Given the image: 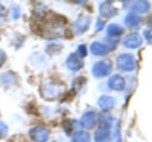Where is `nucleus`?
I'll return each mask as SVG.
<instances>
[{
    "label": "nucleus",
    "mask_w": 152,
    "mask_h": 142,
    "mask_svg": "<svg viewBox=\"0 0 152 142\" xmlns=\"http://www.w3.org/2000/svg\"><path fill=\"white\" fill-rule=\"evenodd\" d=\"M113 69L112 62L108 59L98 62L92 68V74L96 78H103L111 72Z\"/></svg>",
    "instance_id": "20e7f679"
},
{
    "label": "nucleus",
    "mask_w": 152,
    "mask_h": 142,
    "mask_svg": "<svg viewBox=\"0 0 152 142\" xmlns=\"http://www.w3.org/2000/svg\"><path fill=\"white\" fill-rule=\"evenodd\" d=\"M30 136L35 142H46L49 138V131L43 127H36L31 130Z\"/></svg>",
    "instance_id": "0eeeda50"
},
{
    "label": "nucleus",
    "mask_w": 152,
    "mask_h": 142,
    "mask_svg": "<svg viewBox=\"0 0 152 142\" xmlns=\"http://www.w3.org/2000/svg\"><path fill=\"white\" fill-rule=\"evenodd\" d=\"M116 64L119 69L124 71H132L136 67L134 57L129 53H123L117 56Z\"/></svg>",
    "instance_id": "39448f33"
},
{
    "label": "nucleus",
    "mask_w": 152,
    "mask_h": 142,
    "mask_svg": "<svg viewBox=\"0 0 152 142\" xmlns=\"http://www.w3.org/2000/svg\"><path fill=\"white\" fill-rule=\"evenodd\" d=\"M108 87L114 90L121 91L126 87V81L124 78L119 74L112 75L108 80Z\"/></svg>",
    "instance_id": "9b49d317"
},
{
    "label": "nucleus",
    "mask_w": 152,
    "mask_h": 142,
    "mask_svg": "<svg viewBox=\"0 0 152 142\" xmlns=\"http://www.w3.org/2000/svg\"><path fill=\"white\" fill-rule=\"evenodd\" d=\"M42 94L44 97L47 99H53L59 96L64 92V87L62 84L54 81H46L43 84Z\"/></svg>",
    "instance_id": "f03ea898"
},
{
    "label": "nucleus",
    "mask_w": 152,
    "mask_h": 142,
    "mask_svg": "<svg viewBox=\"0 0 152 142\" xmlns=\"http://www.w3.org/2000/svg\"><path fill=\"white\" fill-rule=\"evenodd\" d=\"M78 53L79 56L80 57H86L88 54L87 49H86V47L84 45V44H81L78 47Z\"/></svg>",
    "instance_id": "412c9836"
},
{
    "label": "nucleus",
    "mask_w": 152,
    "mask_h": 142,
    "mask_svg": "<svg viewBox=\"0 0 152 142\" xmlns=\"http://www.w3.org/2000/svg\"><path fill=\"white\" fill-rule=\"evenodd\" d=\"M42 33L47 38H56L65 34V25L59 19H49L42 25Z\"/></svg>",
    "instance_id": "f257e3e1"
},
{
    "label": "nucleus",
    "mask_w": 152,
    "mask_h": 142,
    "mask_svg": "<svg viewBox=\"0 0 152 142\" xmlns=\"http://www.w3.org/2000/svg\"><path fill=\"white\" fill-rule=\"evenodd\" d=\"M91 25V18L87 15L79 17L72 25V29L76 35H81L88 30Z\"/></svg>",
    "instance_id": "423d86ee"
},
{
    "label": "nucleus",
    "mask_w": 152,
    "mask_h": 142,
    "mask_svg": "<svg viewBox=\"0 0 152 142\" xmlns=\"http://www.w3.org/2000/svg\"><path fill=\"white\" fill-rule=\"evenodd\" d=\"M71 142H91V136L87 132H77L73 135Z\"/></svg>",
    "instance_id": "f3484780"
},
{
    "label": "nucleus",
    "mask_w": 152,
    "mask_h": 142,
    "mask_svg": "<svg viewBox=\"0 0 152 142\" xmlns=\"http://www.w3.org/2000/svg\"><path fill=\"white\" fill-rule=\"evenodd\" d=\"M116 104V100L114 97L104 95L98 100V104L104 111H108L112 109Z\"/></svg>",
    "instance_id": "4468645a"
},
{
    "label": "nucleus",
    "mask_w": 152,
    "mask_h": 142,
    "mask_svg": "<svg viewBox=\"0 0 152 142\" xmlns=\"http://www.w3.org/2000/svg\"><path fill=\"white\" fill-rule=\"evenodd\" d=\"M99 13L105 18H111L117 13V9L111 4L110 1H105L99 6Z\"/></svg>",
    "instance_id": "f8f14e48"
},
{
    "label": "nucleus",
    "mask_w": 152,
    "mask_h": 142,
    "mask_svg": "<svg viewBox=\"0 0 152 142\" xmlns=\"http://www.w3.org/2000/svg\"><path fill=\"white\" fill-rule=\"evenodd\" d=\"M90 50L95 56H105L110 51V47L99 41H94L91 44Z\"/></svg>",
    "instance_id": "ddd939ff"
},
{
    "label": "nucleus",
    "mask_w": 152,
    "mask_h": 142,
    "mask_svg": "<svg viewBox=\"0 0 152 142\" xmlns=\"http://www.w3.org/2000/svg\"><path fill=\"white\" fill-rule=\"evenodd\" d=\"M133 9L137 13H147L150 9V4L147 1H137L134 5Z\"/></svg>",
    "instance_id": "a211bd4d"
},
{
    "label": "nucleus",
    "mask_w": 152,
    "mask_h": 142,
    "mask_svg": "<svg viewBox=\"0 0 152 142\" xmlns=\"http://www.w3.org/2000/svg\"><path fill=\"white\" fill-rule=\"evenodd\" d=\"M123 33H124V29L118 25L111 24L107 28V34L109 36H120Z\"/></svg>",
    "instance_id": "dca6fc26"
},
{
    "label": "nucleus",
    "mask_w": 152,
    "mask_h": 142,
    "mask_svg": "<svg viewBox=\"0 0 152 142\" xmlns=\"http://www.w3.org/2000/svg\"><path fill=\"white\" fill-rule=\"evenodd\" d=\"M8 127L4 122L0 121V138H4L7 135Z\"/></svg>",
    "instance_id": "aec40b11"
},
{
    "label": "nucleus",
    "mask_w": 152,
    "mask_h": 142,
    "mask_svg": "<svg viewBox=\"0 0 152 142\" xmlns=\"http://www.w3.org/2000/svg\"><path fill=\"white\" fill-rule=\"evenodd\" d=\"M112 121L107 120L99 126L94 135L95 142H109L111 141Z\"/></svg>",
    "instance_id": "7ed1b4c3"
},
{
    "label": "nucleus",
    "mask_w": 152,
    "mask_h": 142,
    "mask_svg": "<svg viewBox=\"0 0 152 142\" xmlns=\"http://www.w3.org/2000/svg\"><path fill=\"white\" fill-rule=\"evenodd\" d=\"M4 60H5V54L4 52L1 51L0 52V65L4 62Z\"/></svg>",
    "instance_id": "b1692460"
},
{
    "label": "nucleus",
    "mask_w": 152,
    "mask_h": 142,
    "mask_svg": "<svg viewBox=\"0 0 152 142\" xmlns=\"http://www.w3.org/2000/svg\"><path fill=\"white\" fill-rule=\"evenodd\" d=\"M11 10H12V16H13V18L14 19H19V16L21 15V10L20 8L18 5H16V4H13L11 7Z\"/></svg>",
    "instance_id": "6ab92c4d"
},
{
    "label": "nucleus",
    "mask_w": 152,
    "mask_h": 142,
    "mask_svg": "<svg viewBox=\"0 0 152 142\" xmlns=\"http://www.w3.org/2000/svg\"><path fill=\"white\" fill-rule=\"evenodd\" d=\"M142 37L137 33H131L126 36L123 41V45L131 49L137 48L142 44Z\"/></svg>",
    "instance_id": "1a4fd4ad"
},
{
    "label": "nucleus",
    "mask_w": 152,
    "mask_h": 142,
    "mask_svg": "<svg viewBox=\"0 0 152 142\" xmlns=\"http://www.w3.org/2000/svg\"><path fill=\"white\" fill-rule=\"evenodd\" d=\"M96 121H97V117L96 114L94 112H87L82 116L80 120V124L84 128L86 129H92L96 126Z\"/></svg>",
    "instance_id": "9d476101"
},
{
    "label": "nucleus",
    "mask_w": 152,
    "mask_h": 142,
    "mask_svg": "<svg viewBox=\"0 0 152 142\" xmlns=\"http://www.w3.org/2000/svg\"><path fill=\"white\" fill-rule=\"evenodd\" d=\"M144 36H145V39L147 40L148 44H151V29H147L144 31Z\"/></svg>",
    "instance_id": "4be33fe9"
},
{
    "label": "nucleus",
    "mask_w": 152,
    "mask_h": 142,
    "mask_svg": "<svg viewBox=\"0 0 152 142\" xmlns=\"http://www.w3.org/2000/svg\"><path fill=\"white\" fill-rule=\"evenodd\" d=\"M104 28V22H102L101 19H98L97 23L96 25V31H100L103 29Z\"/></svg>",
    "instance_id": "5701e85b"
},
{
    "label": "nucleus",
    "mask_w": 152,
    "mask_h": 142,
    "mask_svg": "<svg viewBox=\"0 0 152 142\" xmlns=\"http://www.w3.org/2000/svg\"><path fill=\"white\" fill-rule=\"evenodd\" d=\"M142 23V19L134 13H130L126 16L125 19V24L129 28H137Z\"/></svg>",
    "instance_id": "2eb2a0df"
},
{
    "label": "nucleus",
    "mask_w": 152,
    "mask_h": 142,
    "mask_svg": "<svg viewBox=\"0 0 152 142\" xmlns=\"http://www.w3.org/2000/svg\"><path fill=\"white\" fill-rule=\"evenodd\" d=\"M66 64L68 69L72 71L80 70L84 66V62L83 59L77 53H71L68 56Z\"/></svg>",
    "instance_id": "6e6552de"
}]
</instances>
